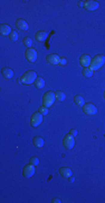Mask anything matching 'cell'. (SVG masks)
<instances>
[{
  "label": "cell",
  "instance_id": "1",
  "mask_svg": "<svg viewBox=\"0 0 105 203\" xmlns=\"http://www.w3.org/2000/svg\"><path fill=\"white\" fill-rule=\"evenodd\" d=\"M105 62V56H102V54H98L96 56L94 59H92V62H91V65H89V68L94 71V70H98L102 68V65H104Z\"/></svg>",
  "mask_w": 105,
  "mask_h": 203
},
{
  "label": "cell",
  "instance_id": "2",
  "mask_svg": "<svg viewBox=\"0 0 105 203\" xmlns=\"http://www.w3.org/2000/svg\"><path fill=\"white\" fill-rule=\"evenodd\" d=\"M37 79V74L35 71H27L25 74L21 76V80H22V84L25 85H31L34 84Z\"/></svg>",
  "mask_w": 105,
  "mask_h": 203
},
{
  "label": "cell",
  "instance_id": "3",
  "mask_svg": "<svg viewBox=\"0 0 105 203\" xmlns=\"http://www.w3.org/2000/svg\"><path fill=\"white\" fill-rule=\"evenodd\" d=\"M55 100H56L55 93H53V91H47L46 94L44 95V97H42V104H44V106L49 107V106H51V105L54 104Z\"/></svg>",
  "mask_w": 105,
  "mask_h": 203
},
{
  "label": "cell",
  "instance_id": "4",
  "mask_svg": "<svg viewBox=\"0 0 105 203\" xmlns=\"http://www.w3.org/2000/svg\"><path fill=\"white\" fill-rule=\"evenodd\" d=\"M42 122V114L37 112V113H34V114L31 115V120H30V124H31V126L36 128V126L40 125Z\"/></svg>",
  "mask_w": 105,
  "mask_h": 203
},
{
  "label": "cell",
  "instance_id": "5",
  "mask_svg": "<svg viewBox=\"0 0 105 203\" xmlns=\"http://www.w3.org/2000/svg\"><path fill=\"white\" fill-rule=\"evenodd\" d=\"M25 56L27 58V60L30 61V62H35V61L37 60V51L33 48L27 49L25 52Z\"/></svg>",
  "mask_w": 105,
  "mask_h": 203
},
{
  "label": "cell",
  "instance_id": "6",
  "mask_svg": "<svg viewBox=\"0 0 105 203\" xmlns=\"http://www.w3.org/2000/svg\"><path fill=\"white\" fill-rule=\"evenodd\" d=\"M83 111H84V113L85 114H87V115H94V114H96L97 108L94 104L87 103V104H84Z\"/></svg>",
  "mask_w": 105,
  "mask_h": 203
},
{
  "label": "cell",
  "instance_id": "7",
  "mask_svg": "<svg viewBox=\"0 0 105 203\" xmlns=\"http://www.w3.org/2000/svg\"><path fill=\"white\" fill-rule=\"evenodd\" d=\"M35 174V165L29 164V165H26L24 169H22V175L25 177H31L33 175Z\"/></svg>",
  "mask_w": 105,
  "mask_h": 203
},
{
  "label": "cell",
  "instance_id": "8",
  "mask_svg": "<svg viewBox=\"0 0 105 203\" xmlns=\"http://www.w3.org/2000/svg\"><path fill=\"white\" fill-rule=\"evenodd\" d=\"M63 144L66 149H71V148L74 147V144H75L74 137H71V135H69V134L65 135V138H64V140H63Z\"/></svg>",
  "mask_w": 105,
  "mask_h": 203
},
{
  "label": "cell",
  "instance_id": "9",
  "mask_svg": "<svg viewBox=\"0 0 105 203\" xmlns=\"http://www.w3.org/2000/svg\"><path fill=\"white\" fill-rule=\"evenodd\" d=\"M84 8L87 9L88 11H93V10H96L98 8V2L95 0H87L84 1Z\"/></svg>",
  "mask_w": 105,
  "mask_h": 203
},
{
  "label": "cell",
  "instance_id": "10",
  "mask_svg": "<svg viewBox=\"0 0 105 203\" xmlns=\"http://www.w3.org/2000/svg\"><path fill=\"white\" fill-rule=\"evenodd\" d=\"M91 62H92V59H91V56H87V54H84V56H82L80 58V63L84 68H87L91 65Z\"/></svg>",
  "mask_w": 105,
  "mask_h": 203
},
{
  "label": "cell",
  "instance_id": "11",
  "mask_svg": "<svg viewBox=\"0 0 105 203\" xmlns=\"http://www.w3.org/2000/svg\"><path fill=\"white\" fill-rule=\"evenodd\" d=\"M47 62L49 65H59V60H60V56L57 54H49L47 56Z\"/></svg>",
  "mask_w": 105,
  "mask_h": 203
},
{
  "label": "cell",
  "instance_id": "12",
  "mask_svg": "<svg viewBox=\"0 0 105 203\" xmlns=\"http://www.w3.org/2000/svg\"><path fill=\"white\" fill-rule=\"evenodd\" d=\"M59 174H60V176H63L64 178H69L73 176V173H71V170L67 167H62V168L59 169Z\"/></svg>",
  "mask_w": 105,
  "mask_h": 203
},
{
  "label": "cell",
  "instance_id": "13",
  "mask_svg": "<svg viewBox=\"0 0 105 203\" xmlns=\"http://www.w3.org/2000/svg\"><path fill=\"white\" fill-rule=\"evenodd\" d=\"M16 27L20 30H28L29 26H28V23L26 22L25 19H18L16 22Z\"/></svg>",
  "mask_w": 105,
  "mask_h": 203
},
{
  "label": "cell",
  "instance_id": "14",
  "mask_svg": "<svg viewBox=\"0 0 105 203\" xmlns=\"http://www.w3.org/2000/svg\"><path fill=\"white\" fill-rule=\"evenodd\" d=\"M11 32H13L11 27H10L9 25H7V24H2V25L0 26V33H1L2 35H4V36L10 35L11 34Z\"/></svg>",
  "mask_w": 105,
  "mask_h": 203
},
{
  "label": "cell",
  "instance_id": "15",
  "mask_svg": "<svg viewBox=\"0 0 105 203\" xmlns=\"http://www.w3.org/2000/svg\"><path fill=\"white\" fill-rule=\"evenodd\" d=\"M36 40H37L38 42H42V41H45L47 37V32H45V30H39V32H37L36 33Z\"/></svg>",
  "mask_w": 105,
  "mask_h": 203
},
{
  "label": "cell",
  "instance_id": "16",
  "mask_svg": "<svg viewBox=\"0 0 105 203\" xmlns=\"http://www.w3.org/2000/svg\"><path fill=\"white\" fill-rule=\"evenodd\" d=\"M2 76H4L6 79H10V78L13 77V71L9 68H4L2 69Z\"/></svg>",
  "mask_w": 105,
  "mask_h": 203
},
{
  "label": "cell",
  "instance_id": "17",
  "mask_svg": "<svg viewBox=\"0 0 105 203\" xmlns=\"http://www.w3.org/2000/svg\"><path fill=\"white\" fill-rule=\"evenodd\" d=\"M74 103H75L77 106H84L85 100L80 95H76L75 97H74Z\"/></svg>",
  "mask_w": 105,
  "mask_h": 203
},
{
  "label": "cell",
  "instance_id": "18",
  "mask_svg": "<svg viewBox=\"0 0 105 203\" xmlns=\"http://www.w3.org/2000/svg\"><path fill=\"white\" fill-rule=\"evenodd\" d=\"M44 139L40 138V137H35L34 138V144H35V147H37V148H42V146H44Z\"/></svg>",
  "mask_w": 105,
  "mask_h": 203
},
{
  "label": "cell",
  "instance_id": "19",
  "mask_svg": "<svg viewBox=\"0 0 105 203\" xmlns=\"http://www.w3.org/2000/svg\"><path fill=\"white\" fill-rule=\"evenodd\" d=\"M55 97H56V100H58V102H64L65 98H66V95H65V93H63L62 90H58L55 93Z\"/></svg>",
  "mask_w": 105,
  "mask_h": 203
},
{
  "label": "cell",
  "instance_id": "20",
  "mask_svg": "<svg viewBox=\"0 0 105 203\" xmlns=\"http://www.w3.org/2000/svg\"><path fill=\"white\" fill-rule=\"evenodd\" d=\"M35 86L37 87V88H42V87L45 86V80L42 77H37L36 81H35Z\"/></svg>",
  "mask_w": 105,
  "mask_h": 203
},
{
  "label": "cell",
  "instance_id": "21",
  "mask_svg": "<svg viewBox=\"0 0 105 203\" xmlns=\"http://www.w3.org/2000/svg\"><path fill=\"white\" fill-rule=\"evenodd\" d=\"M83 76L86 78H91L93 76V70L89 68V67H87V68H84L83 69Z\"/></svg>",
  "mask_w": 105,
  "mask_h": 203
},
{
  "label": "cell",
  "instance_id": "22",
  "mask_svg": "<svg viewBox=\"0 0 105 203\" xmlns=\"http://www.w3.org/2000/svg\"><path fill=\"white\" fill-rule=\"evenodd\" d=\"M22 43H24V45H25L26 48H31V44H33V41H31V39L30 37H25L24 39V41H22Z\"/></svg>",
  "mask_w": 105,
  "mask_h": 203
},
{
  "label": "cell",
  "instance_id": "23",
  "mask_svg": "<svg viewBox=\"0 0 105 203\" xmlns=\"http://www.w3.org/2000/svg\"><path fill=\"white\" fill-rule=\"evenodd\" d=\"M9 36H10V40H11L13 42H16V41L18 40V33L16 32V30H13L11 34L9 35Z\"/></svg>",
  "mask_w": 105,
  "mask_h": 203
},
{
  "label": "cell",
  "instance_id": "24",
  "mask_svg": "<svg viewBox=\"0 0 105 203\" xmlns=\"http://www.w3.org/2000/svg\"><path fill=\"white\" fill-rule=\"evenodd\" d=\"M48 112H49V111H48V107H46V106H40V107H39V113L42 114V115H47Z\"/></svg>",
  "mask_w": 105,
  "mask_h": 203
},
{
  "label": "cell",
  "instance_id": "25",
  "mask_svg": "<svg viewBox=\"0 0 105 203\" xmlns=\"http://www.w3.org/2000/svg\"><path fill=\"white\" fill-rule=\"evenodd\" d=\"M30 164L37 166V165L39 164V159H38L37 157H31V158H30Z\"/></svg>",
  "mask_w": 105,
  "mask_h": 203
},
{
  "label": "cell",
  "instance_id": "26",
  "mask_svg": "<svg viewBox=\"0 0 105 203\" xmlns=\"http://www.w3.org/2000/svg\"><path fill=\"white\" fill-rule=\"evenodd\" d=\"M66 63H67L66 58H60V60H59V65H66Z\"/></svg>",
  "mask_w": 105,
  "mask_h": 203
},
{
  "label": "cell",
  "instance_id": "27",
  "mask_svg": "<svg viewBox=\"0 0 105 203\" xmlns=\"http://www.w3.org/2000/svg\"><path fill=\"white\" fill-rule=\"evenodd\" d=\"M69 135H71V137H74V138H75L76 135H77V131H76L75 129H73V130H71V131H69Z\"/></svg>",
  "mask_w": 105,
  "mask_h": 203
},
{
  "label": "cell",
  "instance_id": "28",
  "mask_svg": "<svg viewBox=\"0 0 105 203\" xmlns=\"http://www.w3.org/2000/svg\"><path fill=\"white\" fill-rule=\"evenodd\" d=\"M51 202L53 203H59V202H62V200L58 199V198H55V199L51 200Z\"/></svg>",
  "mask_w": 105,
  "mask_h": 203
},
{
  "label": "cell",
  "instance_id": "29",
  "mask_svg": "<svg viewBox=\"0 0 105 203\" xmlns=\"http://www.w3.org/2000/svg\"><path fill=\"white\" fill-rule=\"evenodd\" d=\"M18 82H19V84H22V80H21V77H20V78H18Z\"/></svg>",
  "mask_w": 105,
  "mask_h": 203
},
{
  "label": "cell",
  "instance_id": "30",
  "mask_svg": "<svg viewBox=\"0 0 105 203\" xmlns=\"http://www.w3.org/2000/svg\"><path fill=\"white\" fill-rule=\"evenodd\" d=\"M69 181H71V182H74V181H75V179H74V177H73V176H71V177L69 178Z\"/></svg>",
  "mask_w": 105,
  "mask_h": 203
},
{
  "label": "cell",
  "instance_id": "31",
  "mask_svg": "<svg viewBox=\"0 0 105 203\" xmlns=\"http://www.w3.org/2000/svg\"><path fill=\"white\" fill-rule=\"evenodd\" d=\"M104 98H105V91H104Z\"/></svg>",
  "mask_w": 105,
  "mask_h": 203
}]
</instances>
